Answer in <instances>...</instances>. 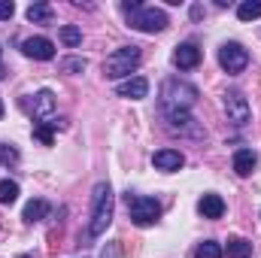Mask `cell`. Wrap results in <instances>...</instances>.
Here are the masks:
<instances>
[{
	"label": "cell",
	"instance_id": "obj_1",
	"mask_svg": "<svg viewBox=\"0 0 261 258\" xmlns=\"http://www.w3.org/2000/svg\"><path fill=\"white\" fill-rule=\"evenodd\" d=\"M122 9L128 12L130 28L143 31V34H158L167 28V15L155 6H140V3H122Z\"/></svg>",
	"mask_w": 261,
	"mask_h": 258
},
{
	"label": "cell",
	"instance_id": "obj_2",
	"mask_svg": "<svg viewBox=\"0 0 261 258\" xmlns=\"http://www.w3.org/2000/svg\"><path fill=\"white\" fill-rule=\"evenodd\" d=\"M113 222V192L107 183H100L94 189V213H91V225H88V234L91 237H100Z\"/></svg>",
	"mask_w": 261,
	"mask_h": 258
},
{
	"label": "cell",
	"instance_id": "obj_3",
	"mask_svg": "<svg viewBox=\"0 0 261 258\" xmlns=\"http://www.w3.org/2000/svg\"><path fill=\"white\" fill-rule=\"evenodd\" d=\"M140 61H143L140 46H122V49H116V52L107 58L103 73H107L110 79H122V76H130V73L140 67Z\"/></svg>",
	"mask_w": 261,
	"mask_h": 258
},
{
	"label": "cell",
	"instance_id": "obj_4",
	"mask_svg": "<svg viewBox=\"0 0 261 258\" xmlns=\"http://www.w3.org/2000/svg\"><path fill=\"white\" fill-rule=\"evenodd\" d=\"M197 100V88L189 85V82H179V79H167L161 85V104L164 110H189L192 104Z\"/></svg>",
	"mask_w": 261,
	"mask_h": 258
},
{
	"label": "cell",
	"instance_id": "obj_5",
	"mask_svg": "<svg viewBox=\"0 0 261 258\" xmlns=\"http://www.w3.org/2000/svg\"><path fill=\"white\" fill-rule=\"evenodd\" d=\"M128 213H130V222L140 225V228H149L158 222L161 216V203L155 197H146V194H128Z\"/></svg>",
	"mask_w": 261,
	"mask_h": 258
},
{
	"label": "cell",
	"instance_id": "obj_6",
	"mask_svg": "<svg viewBox=\"0 0 261 258\" xmlns=\"http://www.w3.org/2000/svg\"><path fill=\"white\" fill-rule=\"evenodd\" d=\"M219 64L225 67L228 73H243L246 64H249V52L240 43H225L219 49Z\"/></svg>",
	"mask_w": 261,
	"mask_h": 258
},
{
	"label": "cell",
	"instance_id": "obj_7",
	"mask_svg": "<svg viewBox=\"0 0 261 258\" xmlns=\"http://www.w3.org/2000/svg\"><path fill=\"white\" fill-rule=\"evenodd\" d=\"M21 52L28 58H37V61H52L55 58V43L49 37H31L21 43Z\"/></svg>",
	"mask_w": 261,
	"mask_h": 258
},
{
	"label": "cell",
	"instance_id": "obj_8",
	"mask_svg": "<svg viewBox=\"0 0 261 258\" xmlns=\"http://www.w3.org/2000/svg\"><path fill=\"white\" fill-rule=\"evenodd\" d=\"M225 113H228V122L246 125V122H249V104H246V97H243L240 91L225 94Z\"/></svg>",
	"mask_w": 261,
	"mask_h": 258
},
{
	"label": "cell",
	"instance_id": "obj_9",
	"mask_svg": "<svg viewBox=\"0 0 261 258\" xmlns=\"http://www.w3.org/2000/svg\"><path fill=\"white\" fill-rule=\"evenodd\" d=\"M152 164H155L158 170H164V173H173V170H179V167L186 164V155L176 152V149H158V152L152 155Z\"/></svg>",
	"mask_w": 261,
	"mask_h": 258
},
{
	"label": "cell",
	"instance_id": "obj_10",
	"mask_svg": "<svg viewBox=\"0 0 261 258\" xmlns=\"http://www.w3.org/2000/svg\"><path fill=\"white\" fill-rule=\"evenodd\" d=\"M167 122H170V131L192 134V137H203V131L195 125V119L189 116V110H170V113H167Z\"/></svg>",
	"mask_w": 261,
	"mask_h": 258
},
{
	"label": "cell",
	"instance_id": "obj_11",
	"mask_svg": "<svg viewBox=\"0 0 261 258\" xmlns=\"http://www.w3.org/2000/svg\"><path fill=\"white\" fill-rule=\"evenodd\" d=\"M116 94H119V97H130V100H140V97L149 94V82H146L143 76H130V79H125V82L116 85Z\"/></svg>",
	"mask_w": 261,
	"mask_h": 258
},
{
	"label": "cell",
	"instance_id": "obj_12",
	"mask_svg": "<svg viewBox=\"0 0 261 258\" xmlns=\"http://www.w3.org/2000/svg\"><path fill=\"white\" fill-rule=\"evenodd\" d=\"M173 64L179 67V70H195L200 64V49H197L195 43H182V46H176V52H173Z\"/></svg>",
	"mask_w": 261,
	"mask_h": 258
},
{
	"label": "cell",
	"instance_id": "obj_13",
	"mask_svg": "<svg viewBox=\"0 0 261 258\" xmlns=\"http://www.w3.org/2000/svg\"><path fill=\"white\" fill-rule=\"evenodd\" d=\"M197 210L203 213V219H222V216H225V200H222L219 194L210 192L197 200Z\"/></svg>",
	"mask_w": 261,
	"mask_h": 258
},
{
	"label": "cell",
	"instance_id": "obj_14",
	"mask_svg": "<svg viewBox=\"0 0 261 258\" xmlns=\"http://www.w3.org/2000/svg\"><path fill=\"white\" fill-rule=\"evenodd\" d=\"M255 164H258V155L252 149H237L234 152V170H237V176H249L255 170Z\"/></svg>",
	"mask_w": 261,
	"mask_h": 258
},
{
	"label": "cell",
	"instance_id": "obj_15",
	"mask_svg": "<svg viewBox=\"0 0 261 258\" xmlns=\"http://www.w3.org/2000/svg\"><path fill=\"white\" fill-rule=\"evenodd\" d=\"M55 128H64V122H61V119L37 122V125H34V140H40L43 146H52V143H55Z\"/></svg>",
	"mask_w": 261,
	"mask_h": 258
},
{
	"label": "cell",
	"instance_id": "obj_16",
	"mask_svg": "<svg viewBox=\"0 0 261 258\" xmlns=\"http://www.w3.org/2000/svg\"><path fill=\"white\" fill-rule=\"evenodd\" d=\"M52 110H55V94H52L49 88L37 91V94H34V116H37V119H46Z\"/></svg>",
	"mask_w": 261,
	"mask_h": 258
},
{
	"label": "cell",
	"instance_id": "obj_17",
	"mask_svg": "<svg viewBox=\"0 0 261 258\" xmlns=\"http://www.w3.org/2000/svg\"><path fill=\"white\" fill-rule=\"evenodd\" d=\"M222 252H228V258H249L252 255V243L243 240V237H234V240H228V246Z\"/></svg>",
	"mask_w": 261,
	"mask_h": 258
},
{
	"label": "cell",
	"instance_id": "obj_18",
	"mask_svg": "<svg viewBox=\"0 0 261 258\" xmlns=\"http://www.w3.org/2000/svg\"><path fill=\"white\" fill-rule=\"evenodd\" d=\"M28 18L34 24H49L52 21V6L49 3H31L28 6Z\"/></svg>",
	"mask_w": 261,
	"mask_h": 258
},
{
	"label": "cell",
	"instance_id": "obj_19",
	"mask_svg": "<svg viewBox=\"0 0 261 258\" xmlns=\"http://www.w3.org/2000/svg\"><path fill=\"white\" fill-rule=\"evenodd\" d=\"M49 216V203L46 200H28V207H24V222H40V219H46Z\"/></svg>",
	"mask_w": 261,
	"mask_h": 258
},
{
	"label": "cell",
	"instance_id": "obj_20",
	"mask_svg": "<svg viewBox=\"0 0 261 258\" xmlns=\"http://www.w3.org/2000/svg\"><path fill=\"white\" fill-rule=\"evenodd\" d=\"M237 18H240V21H255V18H261V0H246V3H240V6H237Z\"/></svg>",
	"mask_w": 261,
	"mask_h": 258
},
{
	"label": "cell",
	"instance_id": "obj_21",
	"mask_svg": "<svg viewBox=\"0 0 261 258\" xmlns=\"http://www.w3.org/2000/svg\"><path fill=\"white\" fill-rule=\"evenodd\" d=\"M222 255H225V252H222V246H219L216 240H203L195 249V258H222Z\"/></svg>",
	"mask_w": 261,
	"mask_h": 258
},
{
	"label": "cell",
	"instance_id": "obj_22",
	"mask_svg": "<svg viewBox=\"0 0 261 258\" xmlns=\"http://www.w3.org/2000/svg\"><path fill=\"white\" fill-rule=\"evenodd\" d=\"M18 200V183L0 179V203H15Z\"/></svg>",
	"mask_w": 261,
	"mask_h": 258
},
{
	"label": "cell",
	"instance_id": "obj_23",
	"mask_svg": "<svg viewBox=\"0 0 261 258\" xmlns=\"http://www.w3.org/2000/svg\"><path fill=\"white\" fill-rule=\"evenodd\" d=\"M61 43L70 46V49H76V46L82 43V31H79L76 24H64V28H61Z\"/></svg>",
	"mask_w": 261,
	"mask_h": 258
},
{
	"label": "cell",
	"instance_id": "obj_24",
	"mask_svg": "<svg viewBox=\"0 0 261 258\" xmlns=\"http://www.w3.org/2000/svg\"><path fill=\"white\" fill-rule=\"evenodd\" d=\"M15 161H18V149L0 143V164H15Z\"/></svg>",
	"mask_w": 261,
	"mask_h": 258
},
{
	"label": "cell",
	"instance_id": "obj_25",
	"mask_svg": "<svg viewBox=\"0 0 261 258\" xmlns=\"http://www.w3.org/2000/svg\"><path fill=\"white\" fill-rule=\"evenodd\" d=\"M61 70L64 73H82L85 70V58H67V61H61Z\"/></svg>",
	"mask_w": 261,
	"mask_h": 258
},
{
	"label": "cell",
	"instance_id": "obj_26",
	"mask_svg": "<svg viewBox=\"0 0 261 258\" xmlns=\"http://www.w3.org/2000/svg\"><path fill=\"white\" fill-rule=\"evenodd\" d=\"M12 12H15L12 0H0V21H9V18H12Z\"/></svg>",
	"mask_w": 261,
	"mask_h": 258
},
{
	"label": "cell",
	"instance_id": "obj_27",
	"mask_svg": "<svg viewBox=\"0 0 261 258\" xmlns=\"http://www.w3.org/2000/svg\"><path fill=\"white\" fill-rule=\"evenodd\" d=\"M0 116H3V104H0Z\"/></svg>",
	"mask_w": 261,
	"mask_h": 258
},
{
	"label": "cell",
	"instance_id": "obj_28",
	"mask_svg": "<svg viewBox=\"0 0 261 258\" xmlns=\"http://www.w3.org/2000/svg\"><path fill=\"white\" fill-rule=\"evenodd\" d=\"M18 258H31V255H18Z\"/></svg>",
	"mask_w": 261,
	"mask_h": 258
}]
</instances>
